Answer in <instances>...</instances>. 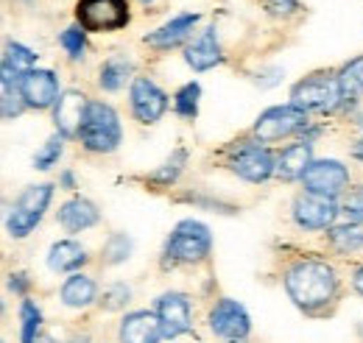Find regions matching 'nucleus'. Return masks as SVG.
Wrapping results in <instances>:
<instances>
[{"label":"nucleus","mask_w":363,"mask_h":343,"mask_svg":"<svg viewBox=\"0 0 363 343\" xmlns=\"http://www.w3.org/2000/svg\"><path fill=\"white\" fill-rule=\"evenodd\" d=\"M341 213L347 215V220H350V223H363V190L350 193V198L344 201Z\"/></svg>","instance_id":"f704fd0d"},{"label":"nucleus","mask_w":363,"mask_h":343,"mask_svg":"<svg viewBox=\"0 0 363 343\" xmlns=\"http://www.w3.org/2000/svg\"><path fill=\"white\" fill-rule=\"evenodd\" d=\"M129 288L123 285V282H118V285H109L106 291H104V296H101V307L104 310H121V307H126V301H129Z\"/></svg>","instance_id":"473e14b6"},{"label":"nucleus","mask_w":363,"mask_h":343,"mask_svg":"<svg viewBox=\"0 0 363 343\" xmlns=\"http://www.w3.org/2000/svg\"><path fill=\"white\" fill-rule=\"evenodd\" d=\"M62 184H65V190H73V187H76V179H73V173H70V171L62 173Z\"/></svg>","instance_id":"4c0bfd02"},{"label":"nucleus","mask_w":363,"mask_h":343,"mask_svg":"<svg viewBox=\"0 0 363 343\" xmlns=\"http://www.w3.org/2000/svg\"><path fill=\"white\" fill-rule=\"evenodd\" d=\"M330 243L338 252H355L363 246V223H344V226H330L327 229Z\"/></svg>","instance_id":"a878e982"},{"label":"nucleus","mask_w":363,"mask_h":343,"mask_svg":"<svg viewBox=\"0 0 363 343\" xmlns=\"http://www.w3.org/2000/svg\"><path fill=\"white\" fill-rule=\"evenodd\" d=\"M311 145L308 142H296V145H288L279 157H277V176L282 179H302L305 171L311 168Z\"/></svg>","instance_id":"412c9836"},{"label":"nucleus","mask_w":363,"mask_h":343,"mask_svg":"<svg viewBox=\"0 0 363 343\" xmlns=\"http://www.w3.org/2000/svg\"><path fill=\"white\" fill-rule=\"evenodd\" d=\"M361 126H363V120H361Z\"/></svg>","instance_id":"c03bdc74"},{"label":"nucleus","mask_w":363,"mask_h":343,"mask_svg":"<svg viewBox=\"0 0 363 343\" xmlns=\"http://www.w3.org/2000/svg\"><path fill=\"white\" fill-rule=\"evenodd\" d=\"M221 45H218V34H216V26L204 28L201 37L184 50V62L196 70V73H204V70H213L216 64H221Z\"/></svg>","instance_id":"f3484780"},{"label":"nucleus","mask_w":363,"mask_h":343,"mask_svg":"<svg viewBox=\"0 0 363 343\" xmlns=\"http://www.w3.org/2000/svg\"><path fill=\"white\" fill-rule=\"evenodd\" d=\"M129 98H132V112H135V118L140 123H145V126L157 123V120L165 115V109H168V95L154 84L151 79H143V76L132 81Z\"/></svg>","instance_id":"9b49d317"},{"label":"nucleus","mask_w":363,"mask_h":343,"mask_svg":"<svg viewBox=\"0 0 363 343\" xmlns=\"http://www.w3.org/2000/svg\"><path fill=\"white\" fill-rule=\"evenodd\" d=\"M62 148H65V137H62V134H53L45 145H43V151H37L34 168H37V171H48L50 165H56L59 157H62Z\"/></svg>","instance_id":"c85d7f7f"},{"label":"nucleus","mask_w":363,"mask_h":343,"mask_svg":"<svg viewBox=\"0 0 363 343\" xmlns=\"http://www.w3.org/2000/svg\"><path fill=\"white\" fill-rule=\"evenodd\" d=\"M84 262H87L84 249H82L79 243H73V240H59V243L50 246V254H48L50 271H62V274H67V271L82 268Z\"/></svg>","instance_id":"4be33fe9"},{"label":"nucleus","mask_w":363,"mask_h":343,"mask_svg":"<svg viewBox=\"0 0 363 343\" xmlns=\"http://www.w3.org/2000/svg\"><path fill=\"white\" fill-rule=\"evenodd\" d=\"M213 249V235L199 220H182L165 240V257L171 262H201Z\"/></svg>","instance_id":"20e7f679"},{"label":"nucleus","mask_w":363,"mask_h":343,"mask_svg":"<svg viewBox=\"0 0 363 343\" xmlns=\"http://www.w3.org/2000/svg\"><path fill=\"white\" fill-rule=\"evenodd\" d=\"M140 3H154V0H140Z\"/></svg>","instance_id":"37998d69"},{"label":"nucleus","mask_w":363,"mask_h":343,"mask_svg":"<svg viewBox=\"0 0 363 343\" xmlns=\"http://www.w3.org/2000/svg\"><path fill=\"white\" fill-rule=\"evenodd\" d=\"M121 137H123V131H121L118 112L109 103L90 101L82 131H79L82 145L92 154H109V151H115L121 145Z\"/></svg>","instance_id":"f03ea898"},{"label":"nucleus","mask_w":363,"mask_h":343,"mask_svg":"<svg viewBox=\"0 0 363 343\" xmlns=\"http://www.w3.org/2000/svg\"><path fill=\"white\" fill-rule=\"evenodd\" d=\"M70 343H87V341H84V338H82V341H70Z\"/></svg>","instance_id":"79ce46f5"},{"label":"nucleus","mask_w":363,"mask_h":343,"mask_svg":"<svg viewBox=\"0 0 363 343\" xmlns=\"http://www.w3.org/2000/svg\"><path fill=\"white\" fill-rule=\"evenodd\" d=\"M210 330L218 338L243 341L252 330V321H249V313H246L243 304H238L235 299H221L210 313Z\"/></svg>","instance_id":"1a4fd4ad"},{"label":"nucleus","mask_w":363,"mask_h":343,"mask_svg":"<svg viewBox=\"0 0 363 343\" xmlns=\"http://www.w3.org/2000/svg\"><path fill=\"white\" fill-rule=\"evenodd\" d=\"M285 291L296 307H302L305 313H316L333 301L338 291V276L327 262L305 259L285 274Z\"/></svg>","instance_id":"f257e3e1"},{"label":"nucleus","mask_w":363,"mask_h":343,"mask_svg":"<svg viewBox=\"0 0 363 343\" xmlns=\"http://www.w3.org/2000/svg\"><path fill=\"white\" fill-rule=\"evenodd\" d=\"M76 20L84 31H118L129 23L126 0H79Z\"/></svg>","instance_id":"423d86ee"},{"label":"nucleus","mask_w":363,"mask_h":343,"mask_svg":"<svg viewBox=\"0 0 363 343\" xmlns=\"http://www.w3.org/2000/svg\"><path fill=\"white\" fill-rule=\"evenodd\" d=\"M184 159H187V154L184 151H177L174 154V159H168V165L162 168V171H157L154 176H151V181H157V184H171L177 176L182 173V165H184Z\"/></svg>","instance_id":"72a5a7b5"},{"label":"nucleus","mask_w":363,"mask_h":343,"mask_svg":"<svg viewBox=\"0 0 363 343\" xmlns=\"http://www.w3.org/2000/svg\"><path fill=\"white\" fill-rule=\"evenodd\" d=\"M20 92H23V101L26 106L31 109H48V106H56L59 101V79L50 73V70H31L20 79Z\"/></svg>","instance_id":"ddd939ff"},{"label":"nucleus","mask_w":363,"mask_h":343,"mask_svg":"<svg viewBox=\"0 0 363 343\" xmlns=\"http://www.w3.org/2000/svg\"><path fill=\"white\" fill-rule=\"evenodd\" d=\"M232 171L246 181H266L272 173H277V159L272 157L269 148L257 145V142H246L235 151L232 157Z\"/></svg>","instance_id":"9d476101"},{"label":"nucleus","mask_w":363,"mask_h":343,"mask_svg":"<svg viewBox=\"0 0 363 343\" xmlns=\"http://www.w3.org/2000/svg\"><path fill=\"white\" fill-rule=\"evenodd\" d=\"M132 70H135V67H132L129 59H123V56H112L109 62H104L98 84H101V89H106V92H115V89H121V86L132 79Z\"/></svg>","instance_id":"b1692460"},{"label":"nucleus","mask_w":363,"mask_h":343,"mask_svg":"<svg viewBox=\"0 0 363 343\" xmlns=\"http://www.w3.org/2000/svg\"><path fill=\"white\" fill-rule=\"evenodd\" d=\"M92 299H95V282L84 274H73L62 285V301L67 307H87Z\"/></svg>","instance_id":"5701e85b"},{"label":"nucleus","mask_w":363,"mask_h":343,"mask_svg":"<svg viewBox=\"0 0 363 343\" xmlns=\"http://www.w3.org/2000/svg\"><path fill=\"white\" fill-rule=\"evenodd\" d=\"M263 9L274 17H291L299 11V3L296 0H263Z\"/></svg>","instance_id":"c9c22d12"},{"label":"nucleus","mask_w":363,"mask_h":343,"mask_svg":"<svg viewBox=\"0 0 363 343\" xmlns=\"http://www.w3.org/2000/svg\"><path fill=\"white\" fill-rule=\"evenodd\" d=\"M302 184H305V193L338 198L350 184V171L338 159H313L302 176Z\"/></svg>","instance_id":"6e6552de"},{"label":"nucleus","mask_w":363,"mask_h":343,"mask_svg":"<svg viewBox=\"0 0 363 343\" xmlns=\"http://www.w3.org/2000/svg\"><path fill=\"white\" fill-rule=\"evenodd\" d=\"M34 64H37V53L34 50H28L26 45L20 43H9L6 45V53H3V67H0L3 81L6 84H11V81L20 84V79L26 73H31Z\"/></svg>","instance_id":"6ab92c4d"},{"label":"nucleus","mask_w":363,"mask_h":343,"mask_svg":"<svg viewBox=\"0 0 363 343\" xmlns=\"http://www.w3.org/2000/svg\"><path fill=\"white\" fill-rule=\"evenodd\" d=\"M129 252H132V240L118 232V235H112V237L106 240V246H104V262H106V265H118V262H123V259L129 257Z\"/></svg>","instance_id":"c756f323"},{"label":"nucleus","mask_w":363,"mask_h":343,"mask_svg":"<svg viewBox=\"0 0 363 343\" xmlns=\"http://www.w3.org/2000/svg\"><path fill=\"white\" fill-rule=\"evenodd\" d=\"M98 207L87 201V198H70L59 207V223L67 229V232H84L98 223Z\"/></svg>","instance_id":"aec40b11"},{"label":"nucleus","mask_w":363,"mask_h":343,"mask_svg":"<svg viewBox=\"0 0 363 343\" xmlns=\"http://www.w3.org/2000/svg\"><path fill=\"white\" fill-rule=\"evenodd\" d=\"M305 129H308V112H302V109L294 106V103L266 109V112L257 118V123H255V134H257L260 142H274V140L299 134V131H305Z\"/></svg>","instance_id":"0eeeda50"},{"label":"nucleus","mask_w":363,"mask_h":343,"mask_svg":"<svg viewBox=\"0 0 363 343\" xmlns=\"http://www.w3.org/2000/svg\"><path fill=\"white\" fill-rule=\"evenodd\" d=\"M157 318L162 324V335L179 338L184 332H190L193 327V315H190V301L184 299L182 293H165L162 299L157 301Z\"/></svg>","instance_id":"4468645a"},{"label":"nucleus","mask_w":363,"mask_h":343,"mask_svg":"<svg viewBox=\"0 0 363 343\" xmlns=\"http://www.w3.org/2000/svg\"><path fill=\"white\" fill-rule=\"evenodd\" d=\"M341 101L344 95L338 76H308L291 89V103L302 112H333L335 106H341Z\"/></svg>","instance_id":"39448f33"},{"label":"nucleus","mask_w":363,"mask_h":343,"mask_svg":"<svg viewBox=\"0 0 363 343\" xmlns=\"http://www.w3.org/2000/svg\"><path fill=\"white\" fill-rule=\"evenodd\" d=\"M20 318H23V330H20V341L37 343L40 341V330H43V313L34 301H23L20 307Z\"/></svg>","instance_id":"bb28decb"},{"label":"nucleus","mask_w":363,"mask_h":343,"mask_svg":"<svg viewBox=\"0 0 363 343\" xmlns=\"http://www.w3.org/2000/svg\"><path fill=\"white\" fill-rule=\"evenodd\" d=\"M87 106H90L87 95L76 92V89H67V92L59 95V101L53 106V120H56V129L62 137H79Z\"/></svg>","instance_id":"2eb2a0df"},{"label":"nucleus","mask_w":363,"mask_h":343,"mask_svg":"<svg viewBox=\"0 0 363 343\" xmlns=\"http://www.w3.org/2000/svg\"><path fill=\"white\" fill-rule=\"evenodd\" d=\"M338 84H341V95H344L341 103L352 106L358 101V92L363 89V56L352 59L350 64H344V70L338 73Z\"/></svg>","instance_id":"393cba45"},{"label":"nucleus","mask_w":363,"mask_h":343,"mask_svg":"<svg viewBox=\"0 0 363 343\" xmlns=\"http://www.w3.org/2000/svg\"><path fill=\"white\" fill-rule=\"evenodd\" d=\"M355 291H358V293L363 296V265L358 268V271H355Z\"/></svg>","instance_id":"58836bf2"},{"label":"nucleus","mask_w":363,"mask_h":343,"mask_svg":"<svg viewBox=\"0 0 363 343\" xmlns=\"http://www.w3.org/2000/svg\"><path fill=\"white\" fill-rule=\"evenodd\" d=\"M160 338L165 335L157 313L137 310L121 321V343H160Z\"/></svg>","instance_id":"dca6fc26"},{"label":"nucleus","mask_w":363,"mask_h":343,"mask_svg":"<svg viewBox=\"0 0 363 343\" xmlns=\"http://www.w3.org/2000/svg\"><path fill=\"white\" fill-rule=\"evenodd\" d=\"M9 288H11L14 293H26V291H28V276H26V274H11Z\"/></svg>","instance_id":"e433bc0d"},{"label":"nucleus","mask_w":363,"mask_h":343,"mask_svg":"<svg viewBox=\"0 0 363 343\" xmlns=\"http://www.w3.org/2000/svg\"><path fill=\"white\" fill-rule=\"evenodd\" d=\"M355 157H358V159H363V140L355 145Z\"/></svg>","instance_id":"ea45409f"},{"label":"nucleus","mask_w":363,"mask_h":343,"mask_svg":"<svg viewBox=\"0 0 363 343\" xmlns=\"http://www.w3.org/2000/svg\"><path fill=\"white\" fill-rule=\"evenodd\" d=\"M37 343H53V341H48V338H43V335H40V341Z\"/></svg>","instance_id":"a19ab883"},{"label":"nucleus","mask_w":363,"mask_h":343,"mask_svg":"<svg viewBox=\"0 0 363 343\" xmlns=\"http://www.w3.org/2000/svg\"><path fill=\"white\" fill-rule=\"evenodd\" d=\"M199 98H201V86L196 84V81H190V84H184L177 92V98H174V109H177V115L179 118H187V120H193L196 115H199Z\"/></svg>","instance_id":"cd10ccee"},{"label":"nucleus","mask_w":363,"mask_h":343,"mask_svg":"<svg viewBox=\"0 0 363 343\" xmlns=\"http://www.w3.org/2000/svg\"><path fill=\"white\" fill-rule=\"evenodd\" d=\"M338 213H341V207L335 204V198H324V196H313V193H302L294 201V218L302 229H330Z\"/></svg>","instance_id":"f8f14e48"},{"label":"nucleus","mask_w":363,"mask_h":343,"mask_svg":"<svg viewBox=\"0 0 363 343\" xmlns=\"http://www.w3.org/2000/svg\"><path fill=\"white\" fill-rule=\"evenodd\" d=\"M59 43L70 53V59H82V56H84V47H87V43H84V28H82V26L65 28L62 37H59Z\"/></svg>","instance_id":"2f4dec72"},{"label":"nucleus","mask_w":363,"mask_h":343,"mask_svg":"<svg viewBox=\"0 0 363 343\" xmlns=\"http://www.w3.org/2000/svg\"><path fill=\"white\" fill-rule=\"evenodd\" d=\"M23 109H26V101H23L20 86L17 84L11 86L3 81V118H6V120H14Z\"/></svg>","instance_id":"7c9ffc66"},{"label":"nucleus","mask_w":363,"mask_h":343,"mask_svg":"<svg viewBox=\"0 0 363 343\" xmlns=\"http://www.w3.org/2000/svg\"><path fill=\"white\" fill-rule=\"evenodd\" d=\"M199 23V14H177L174 20H168L162 28L145 34V45L151 47H160V50H168V47H177L179 43H184L190 37V31L196 28Z\"/></svg>","instance_id":"a211bd4d"},{"label":"nucleus","mask_w":363,"mask_h":343,"mask_svg":"<svg viewBox=\"0 0 363 343\" xmlns=\"http://www.w3.org/2000/svg\"><path fill=\"white\" fill-rule=\"evenodd\" d=\"M53 198V184H34V187H26L20 193V198L14 201V207L9 210V235L11 237H28L37 223L43 220L48 204Z\"/></svg>","instance_id":"7ed1b4c3"}]
</instances>
